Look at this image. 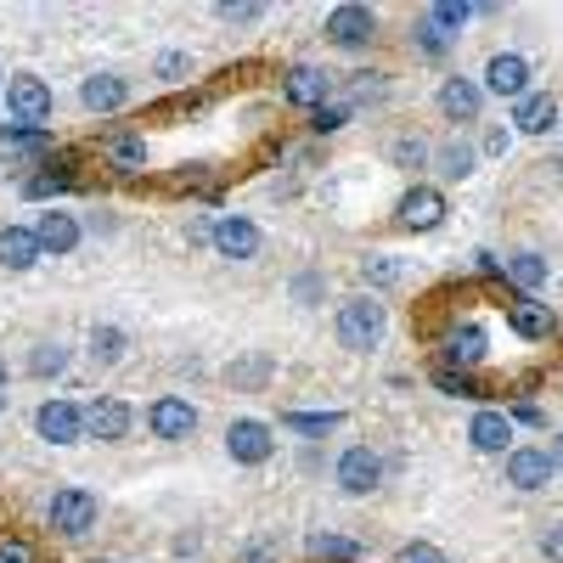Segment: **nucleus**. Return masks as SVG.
<instances>
[{"label":"nucleus","instance_id":"nucleus-33","mask_svg":"<svg viewBox=\"0 0 563 563\" xmlns=\"http://www.w3.org/2000/svg\"><path fill=\"white\" fill-rule=\"evenodd\" d=\"M350 97L355 102H384V79L378 74H350Z\"/></svg>","mask_w":563,"mask_h":563},{"label":"nucleus","instance_id":"nucleus-18","mask_svg":"<svg viewBox=\"0 0 563 563\" xmlns=\"http://www.w3.org/2000/svg\"><path fill=\"white\" fill-rule=\"evenodd\" d=\"M85 429L97 434V440H124V434H130V406H124V400H113V395H108V400H97V406L85 411Z\"/></svg>","mask_w":563,"mask_h":563},{"label":"nucleus","instance_id":"nucleus-4","mask_svg":"<svg viewBox=\"0 0 563 563\" xmlns=\"http://www.w3.org/2000/svg\"><path fill=\"white\" fill-rule=\"evenodd\" d=\"M147 429L158 440H192L198 434V406L180 400V395H164V400L147 406Z\"/></svg>","mask_w":563,"mask_h":563},{"label":"nucleus","instance_id":"nucleus-11","mask_svg":"<svg viewBox=\"0 0 563 563\" xmlns=\"http://www.w3.org/2000/svg\"><path fill=\"white\" fill-rule=\"evenodd\" d=\"M485 90H496V97H512V102H519L525 90H530V63H525L519 52L490 57V68H485Z\"/></svg>","mask_w":563,"mask_h":563},{"label":"nucleus","instance_id":"nucleus-27","mask_svg":"<svg viewBox=\"0 0 563 563\" xmlns=\"http://www.w3.org/2000/svg\"><path fill=\"white\" fill-rule=\"evenodd\" d=\"M507 276L530 294V288H541V282H547V260H541V254H512V260H507Z\"/></svg>","mask_w":563,"mask_h":563},{"label":"nucleus","instance_id":"nucleus-20","mask_svg":"<svg viewBox=\"0 0 563 563\" xmlns=\"http://www.w3.org/2000/svg\"><path fill=\"white\" fill-rule=\"evenodd\" d=\"M79 97H85L90 113H119V108L130 102V85H124L119 74H97V79H85Z\"/></svg>","mask_w":563,"mask_h":563},{"label":"nucleus","instance_id":"nucleus-42","mask_svg":"<svg viewBox=\"0 0 563 563\" xmlns=\"http://www.w3.org/2000/svg\"><path fill=\"white\" fill-rule=\"evenodd\" d=\"M0 563H29V547H18V541H7V547H0Z\"/></svg>","mask_w":563,"mask_h":563},{"label":"nucleus","instance_id":"nucleus-48","mask_svg":"<svg viewBox=\"0 0 563 563\" xmlns=\"http://www.w3.org/2000/svg\"><path fill=\"white\" fill-rule=\"evenodd\" d=\"M0 406H7V400H0Z\"/></svg>","mask_w":563,"mask_h":563},{"label":"nucleus","instance_id":"nucleus-29","mask_svg":"<svg viewBox=\"0 0 563 563\" xmlns=\"http://www.w3.org/2000/svg\"><path fill=\"white\" fill-rule=\"evenodd\" d=\"M310 552H316V558H339V563H355V558H361V547L344 541V536H310Z\"/></svg>","mask_w":563,"mask_h":563},{"label":"nucleus","instance_id":"nucleus-30","mask_svg":"<svg viewBox=\"0 0 563 563\" xmlns=\"http://www.w3.org/2000/svg\"><path fill=\"white\" fill-rule=\"evenodd\" d=\"M422 18H429V23H434L440 34H451V29H462L467 18H474V7H451V0H445V7H429Z\"/></svg>","mask_w":563,"mask_h":563},{"label":"nucleus","instance_id":"nucleus-34","mask_svg":"<svg viewBox=\"0 0 563 563\" xmlns=\"http://www.w3.org/2000/svg\"><path fill=\"white\" fill-rule=\"evenodd\" d=\"M344 119H350V108H344V102H321V108H316V130H321V135L344 130Z\"/></svg>","mask_w":563,"mask_h":563},{"label":"nucleus","instance_id":"nucleus-35","mask_svg":"<svg viewBox=\"0 0 563 563\" xmlns=\"http://www.w3.org/2000/svg\"><path fill=\"white\" fill-rule=\"evenodd\" d=\"M445 40H451V34H440L429 18H417V45H422L429 57H440V52H445Z\"/></svg>","mask_w":563,"mask_h":563},{"label":"nucleus","instance_id":"nucleus-8","mask_svg":"<svg viewBox=\"0 0 563 563\" xmlns=\"http://www.w3.org/2000/svg\"><path fill=\"white\" fill-rule=\"evenodd\" d=\"M271 429H265V422L260 417H238V422H231V429H225V451H231V462H265L271 456Z\"/></svg>","mask_w":563,"mask_h":563},{"label":"nucleus","instance_id":"nucleus-9","mask_svg":"<svg viewBox=\"0 0 563 563\" xmlns=\"http://www.w3.org/2000/svg\"><path fill=\"white\" fill-rule=\"evenodd\" d=\"M214 249H220V260H254L260 254V225L254 220H243V214H225V220H214Z\"/></svg>","mask_w":563,"mask_h":563},{"label":"nucleus","instance_id":"nucleus-21","mask_svg":"<svg viewBox=\"0 0 563 563\" xmlns=\"http://www.w3.org/2000/svg\"><path fill=\"white\" fill-rule=\"evenodd\" d=\"M34 260H40V238L29 225H7V231H0V265H7V271H29Z\"/></svg>","mask_w":563,"mask_h":563},{"label":"nucleus","instance_id":"nucleus-41","mask_svg":"<svg viewBox=\"0 0 563 563\" xmlns=\"http://www.w3.org/2000/svg\"><path fill=\"white\" fill-rule=\"evenodd\" d=\"M220 18H225V23H254L260 7H220Z\"/></svg>","mask_w":563,"mask_h":563},{"label":"nucleus","instance_id":"nucleus-16","mask_svg":"<svg viewBox=\"0 0 563 563\" xmlns=\"http://www.w3.org/2000/svg\"><path fill=\"white\" fill-rule=\"evenodd\" d=\"M490 355V339H485V327L479 321H467V327H451V333H445V361L451 366H479Z\"/></svg>","mask_w":563,"mask_h":563},{"label":"nucleus","instance_id":"nucleus-44","mask_svg":"<svg viewBox=\"0 0 563 563\" xmlns=\"http://www.w3.org/2000/svg\"><path fill=\"white\" fill-rule=\"evenodd\" d=\"M547 552H552V558H563V530H552V536H547Z\"/></svg>","mask_w":563,"mask_h":563},{"label":"nucleus","instance_id":"nucleus-24","mask_svg":"<svg viewBox=\"0 0 563 563\" xmlns=\"http://www.w3.org/2000/svg\"><path fill=\"white\" fill-rule=\"evenodd\" d=\"M108 158H113L119 169H141V164H147V141L130 135V130H119V135H108Z\"/></svg>","mask_w":563,"mask_h":563},{"label":"nucleus","instance_id":"nucleus-22","mask_svg":"<svg viewBox=\"0 0 563 563\" xmlns=\"http://www.w3.org/2000/svg\"><path fill=\"white\" fill-rule=\"evenodd\" d=\"M467 440H474L479 451H507V440H512V417H507V411H479V417H474V429H467Z\"/></svg>","mask_w":563,"mask_h":563},{"label":"nucleus","instance_id":"nucleus-31","mask_svg":"<svg viewBox=\"0 0 563 563\" xmlns=\"http://www.w3.org/2000/svg\"><path fill=\"white\" fill-rule=\"evenodd\" d=\"M0 147H45V130H34V124H0Z\"/></svg>","mask_w":563,"mask_h":563},{"label":"nucleus","instance_id":"nucleus-13","mask_svg":"<svg viewBox=\"0 0 563 563\" xmlns=\"http://www.w3.org/2000/svg\"><path fill=\"white\" fill-rule=\"evenodd\" d=\"M507 485H512V490H541V485H552V456L536 451V445L512 451V456H507Z\"/></svg>","mask_w":563,"mask_h":563},{"label":"nucleus","instance_id":"nucleus-38","mask_svg":"<svg viewBox=\"0 0 563 563\" xmlns=\"http://www.w3.org/2000/svg\"><path fill=\"white\" fill-rule=\"evenodd\" d=\"M395 164L422 169V164H429V147H422V141H395Z\"/></svg>","mask_w":563,"mask_h":563},{"label":"nucleus","instance_id":"nucleus-39","mask_svg":"<svg viewBox=\"0 0 563 563\" xmlns=\"http://www.w3.org/2000/svg\"><path fill=\"white\" fill-rule=\"evenodd\" d=\"M395 276H400V271H395L389 260H366V282H384V288H389Z\"/></svg>","mask_w":563,"mask_h":563},{"label":"nucleus","instance_id":"nucleus-45","mask_svg":"<svg viewBox=\"0 0 563 563\" xmlns=\"http://www.w3.org/2000/svg\"><path fill=\"white\" fill-rule=\"evenodd\" d=\"M547 456H552V467H563V434L552 440V451H547Z\"/></svg>","mask_w":563,"mask_h":563},{"label":"nucleus","instance_id":"nucleus-15","mask_svg":"<svg viewBox=\"0 0 563 563\" xmlns=\"http://www.w3.org/2000/svg\"><path fill=\"white\" fill-rule=\"evenodd\" d=\"M445 220V198L434 192V186H411V192L400 198V225L411 231H434Z\"/></svg>","mask_w":563,"mask_h":563},{"label":"nucleus","instance_id":"nucleus-7","mask_svg":"<svg viewBox=\"0 0 563 563\" xmlns=\"http://www.w3.org/2000/svg\"><path fill=\"white\" fill-rule=\"evenodd\" d=\"M378 479H384V462H378V451H372V445H350V451L339 456V485H344L350 496L378 490Z\"/></svg>","mask_w":563,"mask_h":563},{"label":"nucleus","instance_id":"nucleus-6","mask_svg":"<svg viewBox=\"0 0 563 563\" xmlns=\"http://www.w3.org/2000/svg\"><path fill=\"white\" fill-rule=\"evenodd\" d=\"M34 429H40V440H52V445H74L85 434V411L74 400H45L34 411Z\"/></svg>","mask_w":563,"mask_h":563},{"label":"nucleus","instance_id":"nucleus-12","mask_svg":"<svg viewBox=\"0 0 563 563\" xmlns=\"http://www.w3.org/2000/svg\"><path fill=\"white\" fill-rule=\"evenodd\" d=\"M479 108H485V90H479L474 79H445V85H440V113H445L451 124H474Z\"/></svg>","mask_w":563,"mask_h":563},{"label":"nucleus","instance_id":"nucleus-2","mask_svg":"<svg viewBox=\"0 0 563 563\" xmlns=\"http://www.w3.org/2000/svg\"><path fill=\"white\" fill-rule=\"evenodd\" d=\"M0 97H7V108H12L18 124H34L40 130L45 119H52V90H45V79H34V74H12Z\"/></svg>","mask_w":563,"mask_h":563},{"label":"nucleus","instance_id":"nucleus-43","mask_svg":"<svg viewBox=\"0 0 563 563\" xmlns=\"http://www.w3.org/2000/svg\"><path fill=\"white\" fill-rule=\"evenodd\" d=\"M485 153H507V130H490L485 135Z\"/></svg>","mask_w":563,"mask_h":563},{"label":"nucleus","instance_id":"nucleus-32","mask_svg":"<svg viewBox=\"0 0 563 563\" xmlns=\"http://www.w3.org/2000/svg\"><path fill=\"white\" fill-rule=\"evenodd\" d=\"M288 429H299V434H327V429H339V411H327V417H305V411H288Z\"/></svg>","mask_w":563,"mask_h":563},{"label":"nucleus","instance_id":"nucleus-17","mask_svg":"<svg viewBox=\"0 0 563 563\" xmlns=\"http://www.w3.org/2000/svg\"><path fill=\"white\" fill-rule=\"evenodd\" d=\"M34 238H40V254H68V249L79 243V220L63 214V209H52V214H40Z\"/></svg>","mask_w":563,"mask_h":563},{"label":"nucleus","instance_id":"nucleus-23","mask_svg":"<svg viewBox=\"0 0 563 563\" xmlns=\"http://www.w3.org/2000/svg\"><path fill=\"white\" fill-rule=\"evenodd\" d=\"M29 372H34V378H57V372H68V344H63V339H45V344H34Z\"/></svg>","mask_w":563,"mask_h":563},{"label":"nucleus","instance_id":"nucleus-37","mask_svg":"<svg viewBox=\"0 0 563 563\" xmlns=\"http://www.w3.org/2000/svg\"><path fill=\"white\" fill-rule=\"evenodd\" d=\"M395 563H445V552L440 547H429V541H411V547H400V558Z\"/></svg>","mask_w":563,"mask_h":563},{"label":"nucleus","instance_id":"nucleus-28","mask_svg":"<svg viewBox=\"0 0 563 563\" xmlns=\"http://www.w3.org/2000/svg\"><path fill=\"white\" fill-rule=\"evenodd\" d=\"M90 355H97L102 366H113L124 355V333H119V327H97V333H90Z\"/></svg>","mask_w":563,"mask_h":563},{"label":"nucleus","instance_id":"nucleus-46","mask_svg":"<svg viewBox=\"0 0 563 563\" xmlns=\"http://www.w3.org/2000/svg\"><path fill=\"white\" fill-rule=\"evenodd\" d=\"M249 563H271V552H265V547H254V552H249Z\"/></svg>","mask_w":563,"mask_h":563},{"label":"nucleus","instance_id":"nucleus-25","mask_svg":"<svg viewBox=\"0 0 563 563\" xmlns=\"http://www.w3.org/2000/svg\"><path fill=\"white\" fill-rule=\"evenodd\" d=\"M63 186H74V169H68V164H52V169L29 175L23 192H29V198H52V192H63Z\"/></svg>","mask_w":563,"mask_h":563},{"label":"nucleus","instance_id":"nucleus-10","mask_svg":"<svg viewBox=\"0 0 563 563\" xmlns=\"http://www.w3.org/2000/svg\"><path fill=\"white\" fill-rule=\"evenodd\" d=\"M282 97H288L294 108H321L327 97H333V79H327L321 68H288V74H282Z\"/></svg>","mask_w":563,"mask_h":563},{"label":"nucleus","instance_id":"nucleus-47","mask_svg":"<svg viewBox=\"0 0 563 563\" xmlns=\"http://www.w3.org/2000/svg\"><path fill=\"white\" fill-rule=\"evenodd\" d=\"M0 90H7V74H0Z\"/></svg>","mask_w":563,"mask_h":563},{"label":"nucleus","instance_id":"nucleus-3","mask_svg":"<svg viewBox=\"0 0 563 563\" xmlns=\"http://www.w3.org/2000/svg\"><path fill=\"white\" fill-rule=\"evenodd\" d=\"M327 40L344 45V52H361V45L378 40V12L372 7H333L327 12Z\"/></svg>","mask_w":563,"mask_h":563},{"label":"nucleus","instance_id":"nucleus-14","mask_svg":"<svg viewBox=\"0 0 563 563\" xmlns=\"http://www.w3.org/2000/svg\"><path fill=\"white\" fill-rule=\"evenodd\" d=\"M512 124H519L525 135H547L558 124V97L552 90H525V97L512 102Z\"/></svg>","mask_w":563,"mask_h":563},{"label":"nucleus","instance_id":"nucleus-19","mask_svg":"<svg viewBox=\"0 0 563 563\" xmlns=\"http://www.w3.org/2000/svg\"><path fill=\"white\" fill-rule=\"evenodd\" d=\"M507 327L519 339H552V305H536V299H519V305H507Z\"/></svg>","mask_w":563,"mask_h":563},{"label":"nucleus","instance_id":"nucleus-36","mask_svg":"<svg viewBox=\"0 0 563 563\" xmlns=\"http://www.w3.org/2000/svg\"><path fill=\"white\" fill-rule=\"evenodd\" d=\"M434 384H440L445 395H479V389H474V378H467V372H451V366H445V372H434Z\"/></svg>","mask_w":563,"mask_h":563},{"label":"nucleus","instance_id":"nucleus-26","mask_svg":"<svg viewBox=\"0 0 563 563\" xmlns=\"http://www.w3.org/2000/svg\"><path fill=\"white\" fill-rule=\"evenodd\" d=\"M440 175H451V180H462V175H474V147L456 135V141H445L440 147Z\"/></svg>","mask_w":563,"mask_h":563},{"label":"nucleus","instance_id":"nucleus-1","mask_svg":"<svg viewBox=\"0 0 563 563\" xmlns=\"http://www.w3.org/2000/svg\"><path fill=\"white\" fill-rule=\"evenodd\" d=\"M384 327H389V310H384L378 299H366V294H361V299H344V305H339V344L355 350V355L378 350Z\"/></svg>","mask_w":563,"mask_h":563},{"label":"nucleus","instance_id":"nucleus-40","mask_svg":"<svg viewBox=\"0 0 563 563\" xmlns=\"http://www.w3.org/2000/svg\"><path fill=\"white\" fill-rule=\"evenodd\" d=\"M186 68H192V63H186L180 52H169V57H158V74H164V79H180Z\"/></svg>","mask_w":563,"mask_h":563},{"label":"nucleus","instance_id":"nucleus-5","mask_svg":"<svg viewBox=\"0 0 563 563\" xmlns=\"http://www.w3.org/2000/svg\"><path fill=\"white\" fill-rule=\"evenodd\" d=\"M45 512H52V530H63V536L97 530V496H90V490H57Z\"/></svg>","mask_w":563,"mask_h":563}]
</instances>
